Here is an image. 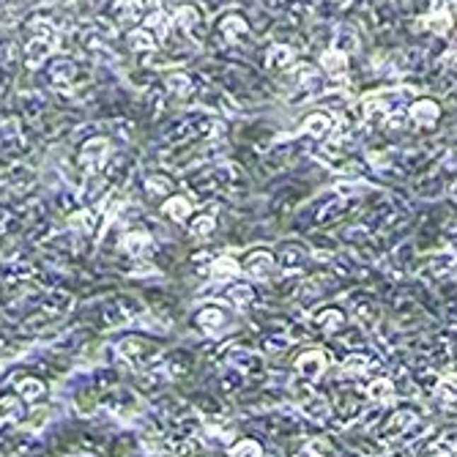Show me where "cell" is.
I'll use <instances>...</instances> for the list:
<instances>
[{"label":"cell","instance_id":"obj_1","mask_svg":"<svg viewBox=\"0 0 457 457\" xmlns=\"http://www.w3.org/2000/svg\"><path fill=\"white\" fill-rule=\"evenodd\" d=\"M140 312H143L140 299H134L129 293H115V296L104 299L102 304H96L85 315V320H91L93 329H121L126 323H132L134 318H140Z\"/></svg>","mask_w":457,"mask_h":457},{"label":"cell","instance_id":"obj_2","mask_svg":"<svg viewBox=\"0 0 457 457\" xmlns=\"http://www.w3.org/2000/svg\"><path fill=\"white\" fill-rule=\"evenodd\" d=\"M118 354L124 356V361H129L132 367L137 370H146L156 361L159 356V348L154 340H148L146 334H132V337H124L118 342Z\"/></svg>","mask_w":457,"mask_h":457},{"label":"cell","instance_id":"obj_3","mask_svg":"<svg viewBox=\"0 0 457 457\" xmlns=\"http://www.w3.org/2000/svg\"><path fill=\"white\" fill-rule=\"evenodd\" d=\"M99 403H102L104 411H110V414L129 416L137 408V395L132 389H126V386H110L107 392H102Z\"/></svg>","mask_w":457,"mask_h":457},{"label":"cell","instance_id":"obj_4","mask_svg":"<svg viewBox=\"0 0 457 457\" xmlns=\"http://www.w3.org/2000/svg\"><path fill=\"white\" fill-rule=\"evenodd\" d=\"M71 304H74V299L66 291H61V288H55V291H47L39 299V310L36 312H42L44 318L55 320V318H61V315H66V312L71 310Z\"/></svg>","mask_w":457,"mask_h":457},{"label":"cell","instance_id":"obj_5","mask_svg":"<svg viewBox=\"0 0 457 457\" xmlns=\"http://www.w3.org/2000/svg\"><path fill=\"white\" fill-rule=\"evenodd\" d=\"M408 115H411L414 124L433 126L438 121V115H441V107H438V102H433V99H419V102L411 104Z\"/></svg>","mask_w":457,"mask_h":457},{"label":"cell","instance_id":"obj_6","mask_svg":"<svg viewBox=\"0 0 457 457\" xmlns=\"http://www.w3.org/2000/svg\"><path fill=\"white\" fill-rule=\"evenodd\" d=\"M17 397H20L22 403H28V405H36V403H42L44 397H47V386H44L42 378H20V383H17Z\"/></svg>","mask_w":457,"mask_h":457},{"label":"cell","instance_id":"obj_7","mask_svg":"<svg viewBox=\"0 0 457 457\" xmlns=\"http://www.w3.org/2000/svg\"><path fill=\"white\" fill-rule=\"evenodd\" d=\"M192 361H195V356L189 354V351H173L165 359V373L170 378H184L192 370Z\"/></svg>","mask_w":457,"mask_h":457},{"label":"cell","instance_id":"obj_8","mask_svg":"<svg viewBox=\"0 0 457 457\" xmlns=\"http://www.w3.org/2000/svg\"><path fill=\"white\" fill-rule=\"evenodd\" d=\"M422 25H424L430 33L444 36V33H449V28H452V14H449L444 6H436L427 17H422Z\"/></svg>","mask_w":457,"mask_h":457},{"label":"cell","instance_id":"obj_9","mask_svg":"<svg viewBox=\"0 0 457 457\" xmlns=\"http://www.w3.org/2000/svg\"><path fill=\"white\" fill-rule=\"evenodd\" d=\"M323 69L334 74V77H342L345 71H348V58L342 55V52H326L323 55Z\"/></svg>","mask_w":457,"mask_h":457},{"label":"cell","instance_id":"obj_10","mask_svg":"<svg viewBox=\"0 0 457 457\" xmlns=\"http://www.w3.org/2000/svg\"><path fill=\"white\" fill-rule=\"evenodd\" d=\"M197 323H200V329L211 332L214 323H222V315L216 310H211V307H206V310H200V315H197Z\"/></svg>","mask_w":457,"mask_h":457},{"label":"cell","instance_id":"obj_11","mask_svg":"<svg viewBox=\"0 0 457 457\" xmlns=\"http://www.w3.org/2000/svg\"><path fill=\"white\" fill-rule=\"evenodd\" d=\"M71 457H96V455H71Z\"/></svg>","mask_w":457,"mask_h":457}]
</instances>
